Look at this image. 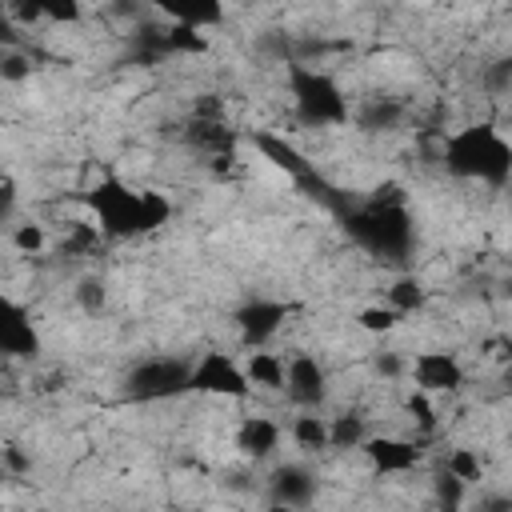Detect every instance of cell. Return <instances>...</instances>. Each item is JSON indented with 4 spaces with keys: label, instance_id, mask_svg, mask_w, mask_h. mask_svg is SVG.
Wrapping results in <instances>:
<instances>
[{
    "label": "cell",
    "instance_id": "6da1fadb",
    "mask_svg": "<svg viewBox=\"0 0 512 512\" xmlns=\"http://www.w3.org/2000/svg\"><path fill=\"white\" fill-rule=\"evenodd\" d=\"M444 168L460 180L504 188L512 180V140L496 124H464L444 140Z\"/></svg>",
    "mask_w": 512,
    "mask_h": 512
},
{
    "label": "cell",
    "instance_id": "7a4b0ae2",
    "mask_svg": "<svg viewBox=\"0 0 512 512\" xmlns=\"http://www.w3.org/2000/svg\"><path fill=\"white\" fill-rule=\"evenodd\" d=\"M288 100L300 124L308 128H340L352 120V104L344 96V88L336 84V76H328L324 68L312 64H288Z\"/></svg>",
    "mask_w": 512,
    "mask_h": 512
},
{
    "label": "cell",
    "instance_id": "3957f363",
    "mask_svg": "<svg viewBox=\"0 0 512 512\" xmlns=\"http://www.w3.org/2000/svg\"><path fill=\"white\" fill-rule=\"evenodd\" d=\"M92 224L104 232V240H136L144 236V188H132L116 172H104L88 196H84Z\"/></svg>",
    "mask_w": 512,
    "mask_h": 512
},
{
    "label": "cell",
    "instance_id": "277c9868",
    "mask_svg": "<svg viewBox=\"0 0 512 512\" xmlns=\"http://www.w3.org/2000/svg\"><path fill=\"white\" fill-rule=\"evenodd\" d=\"M352 236L380 252V256H400L408 244H412V220H408V208L404 204H376L368 200L352 220H348Z\"/></svg>",
    "mask_w": 512,
    "mask_h": 512
},
{
    "label": "cell",
    "instance_id": "5b68a950",
    "mask_svg": "<svg viewBox=\"0 0 512 512\" xmlns=\"http://www.w3.org/2000/svg\"><path fill=\"white\" fill-rule=\"evenodd\" d=\"M188 392H200V396H220V400H244L252 396V380L244 372V360H236L232 352L224 348H208L192 360V372H188Z\"/></svg>",
    "mask_w": 512,
    "mask_h": 512
},
{
    "label": "cell",
    "instance_id": "8992f818",
    "mask_svg": "<svg viewBox=\"0 0 512 512\" xmlns=\"http://www.w3.org/2000/svg\"><path fill=\"white\" fill-rule=\"evenodd\" d=\"M188 372L192 360H176V356H148L140 360L128 376H124V396L152 404V400H172L180 392H188Z\"/></svg>",
    "mask_w": 512,
    "mask_h": 512
},
{
    "label": "cell",
    "instance_id": "52a82bcc",
    "mask_svg": "<svg viewBox=\"0 0 512 512\" xmlns=\"http://www.w3.org/2000/svg\"><path fill=\"white\" fill-rule=\"evenodd\" d=\"M292 316V304L288 300H272V296H252L244 300L236 312H232V324H236V336L244 348H264Z\"/></svg>",
    "mask_w": 512,
    "mask_h": 512
},
{
    "label": "cell",
    "instance_id": "ba28073f",
    "mask_svg": "<svg viewBox=\"0 0 512 512\" xmlns=\"http://www.w3.org/2000/svg\"><path fill=\"white\" fill-rule=\"evenodd\" d=\"M408 380H412V388H424L432 396L460 392L464 388V364L456 360V352L428 348V352H416L408 360Z\"/></svg>",
    "mask_w": 512,
    "mask_h": 512
},
{
    "label": "cell",
    "instance_id": "9c48e42d",
    "mask_svg": "<svg viewBox=\"0 0 512 512\" xmlns=\"http://www.w3.org/2000/svg\"><path fill=\"white\" fill-rule=\"evenodd\" d=\"M360 452H364V460H368V468L376 476H404V472H412L424 460L420 440H412V436H388V432L384 436L372 432L360 444Z\"/></svg>",
    "mask_w": 512,
    "mask_h": 512
},
{
    "label": "cell",
    "instance_id": "30bf717a",
    "mask_svg": "<svg viewBox=\"0 0 512 512\" xmlns=\"http://www.w3.org/2000/svg\"><path fill=\"white\" fill-rule=\"evenodd\" d=\"M284 396L296 408H320L328 396V372L312 352H292L288 356V380H284Z\"/></svg>",
    "mask_w": 512,
    "mask_h": 512
},
{
    "label": "cell",
    "instance_id": "8fae6325",
    "mask_svg": "<svg viewBox=\"0 0 512 512\" xmlns=\"http://www.w3.org/2000/svg\"><path fill=\"white\" fill-rule=\"evenodd\" d=\"M0 352L16 356V360H32L40 352V332H36L28 308L16 300H4V308H0Z\"/></svg>",
    "mask_w": 512,
    "mask_h": 512
},
{
    "label": "cell",
    "instance_id": "7c38bea8",
    "mask_svg": "<svg viewBox=\"0 0 512 512\" xmlns=\"http://www.w3.org/2000/svg\"><path fill=\"white\" fill-rule=\"evenodd\" d=\"M268 492H272V504L280 508H308L316 500V476L304 464H280L268 476Z\"/></svg>",
    "mask_w": 512,
    "mask_h": 512
},
{
    "label": "cell",
    "instance_id": "4fadbf2b",
    "mask_svg": "<svg viewBox=\"0 0 512 512\" xmlns=\"http://www.w3.org/2000/svg\"><path fill=\"white\" fill-rule=\"evenodd\" d=\"M152 4L164 20H176V24H192V28H220L224 24V12H228V0H144Z\"/></svg>",
    "mask_w": 512,
    "mask_h": 512
},
{
    "label": "cell",
    "instance_id": "5bb4252c",
    "mask_svg": "<svg viewBox=\"0 0 512 512\" xmlns=\"http://www.w3.org/2000/svg\"><path fill=\"white\" fill-rule=\"evenodd\" d=\"M280 436H284V428L272 420V416H244L240 420V428H236V448H240V456H248V460H268L276 448H280Z\"/></svg>",
    "mask_w": 512,
    "mask_h": 512
},
{
    "label": "cell",
    "instance_id": "9a60e30c",
    "mask_svg": "<svg viewBox=\"0 0 512 512\" xmlns=\"http://www.w3.org/2000/svg\"><path fill=\"white\" fill-rule=\"evenodd\" d=\"M244 372L252 380L256 392H284V380H288V356L272 352L268 344L264 348H248L244 356Z\"/></svg>",
    "mask_w": 512,
    "mask_h": 512
},
{
    "label": "cell",
    "instance_id": "2e32d148",
    "mask_svg": "<svg viewBox=\"0 0 512 512\" xmlns=\"http://www.w3.org/2000/svg\"><path fill=\"white\" fill-rule=\"evenodd\" d=\"M292 444L304 452H324L332 448V424L328 416H320V408H300V416L292 420Z\"/></svg>",
    "mask_w": 512,
    "mask_h": 512
},
{
    "label": "cell",
    "instance_id": "e0dca14e",
    "mask_svg": "<svg viewBox=\"0 0 512 512\" xmlns=\"http://www.w3.org/2000/svg\"><path fill=\"white\" fill-rule=\"evenodd\" d=\"M384 300H388L400 316H412V312H420V308L428 304V288H424L416 276H396V280L388 284Z\"/></svg>",
    "mask_w": 512,
    "mask_h": 512
},
{
    "label": "cell",
    "instance_id": "ac0fdd59",
    "mask_svg": "<svg viewBox=\"0 0 512 512\" xmlns=\"http://www.w3.org/2000/svg\"><path fill=\"white\" fill-rule=\"evenodd\" d=\"M352 324H356L360 332H368V336H392V332L404 324V316L384 300V304H364Z\"/></svg>",
    "mask_w": 512,
    "mask_h": 512
},
{
    "label": "cell",
    "instance_id": "d6986e66",
    "mask_svg": "<svg viewBox=\"0 0 512 512\" xmlns=\"http://www.w3.org/2000/svg\"><path fill=\"white\" fill-rule=\"evenodd\" d=\"M328 424H332V448H340V452H360V444L372 436L368 432V420L364 416H356V412H340V416H328Z\"/></svg>",
    "mask_w": 512,
    "mask_h": 512
},
{
    "label": "cell",
    "instance_id": "ffe728a7",
    "mask_svg": "<svg viewBox=\"0 0 512 512\" xmlns=\"http://www.w3.org/2000/svg\"><path fill=\"white\" fill-rule=\"evenodd\" d=\"M32 12H36V24H80L84 16V4L80 0H32Z\"/></svg>",
    "mask_w": 512,
    "mask_h": 512
},
{
    "label": "cell",
    "instance_id": "44dd1931",
    "mask_svg": "<svg viewBox=\"0 0 512 512\" xmlns=\"http://www.w3.org/2000/svg\"><path fill=\"white\" fill-rule=\"evenodd\" d=\"M404 412H408V420L416 424V432H432V428H436V396H432V392L412 388V392L404 396Z\"/></svg>",
    "mask_w": 512,
    "mask_h": 512
},
{
    "label": "cell",
    "instance_id": "7402d4cb",
    "mask_svg": "<svg viewBox=\"0 0 512 512\" xmlns=\"http://www.w3.org/2000/svg\"><path fill=\"white\" fill-rule=\"evenodd\" d=\"M444 468H448L452 476H460L464 484H472V480H480L484 460H480V452H476V448H452V452L444 456Z\"/></svg>",
    "mask_w": 512,
    "mask_h": 512
},
{
    "label": "cell",
    "instance_id": "603a6c76",
    "mask_svg": "<svg viewBox=\"0 0 512 512\" xmlns=\"http://www.w3.org/2000/svg\"><path fill=\"white\" fill-rule=\"evenodd\" d=\"M168 220H172V200L164 192H156V188H144V236L160 232Z\"/></svg>",
    "mask_w": 512,
    "mask_h": 512
},
{
    "label": "cell",
    "instance_id": "cb8c5ba5",
    "mask_svg": "<svg viewBox=\"0 0 512 512\" xmlns=\"http://www.w3.org/2000/svg\"><path fill=\"white\" fill-rule=\"evenodd\" d=\"M12 248L16 252H24V256H36V252H44L48 248V232H44V224H16L12 228Z\"/></svg>",
    "mask_w": 512,
    "mask_h": 512
},
{
    "label": "cell",
    "instance_id": "d4e9b609",
    "mask_svg": "<svg viewBox=\"0 0 512 512\" xmlns=\"http://www.w3.org/2000/svg\"><path fill=\"white\" fill-rule=\"evenodd\" d=\"M76 300H80V308H84L88 316H96V312L104 308V300H108V292H104V280H96V276L80 280V284H76Z\"/></svg>",
    "mask_w": 512,
    "mask_h": 512
},
{
    "label": "cell",
    "instance_id": "484cf974",
    "mask_svg": "<svg viewBox=\"0 0 512 512\" xmlns=\"http://www.w3.org/2000/svg\"><path fill=\"white\" fill-rule=\"evenodd\" d=\"M464 488H468V484H464L460 476H452L448 468H440V476H436V500H440V504H460V500H464Z\"/></svg>",
    "mask_w": 512,
    "mask_h": 512
},
{
    "label": "cell",
    "instance_id": "4316f807",
    "mask_svg": "<svg viewBox=\"0 0 512 512\" xmlns=\"http://www.w3.org/2000/svg\"><path fill=\"white\" fill-rule=\"evenodd\" d=\"M28 76H32V64H28L20 52H8L4 64H0V80H4V84H20V80H28Z\"/></svg>",
    "mask_w": 512,
    "mask_h": 512
},
{
    "label": "cell",
    "instance_id": "83f0119b",
    "mask_svg": "<svg viewBox=\"0 0 512 512\" xmlns=\"http://www.w3.org/2000/svg\"><path fill=\"white\" fill-rule=\"evenodd\" d=\"M372 368H376V376H384V380H400V376L408 372V364L400 360V352H376V356H372Z\"/></svg>",
    "mask_w": 512,
    "mask_h": 512
},
{
    "label": "cell",
    "instance_id": "f1b7e54d",
    "mask_svg": "<svg viewBox=\"0 0 512 512\" xmlns=\"http://www.w3.org/2000/svg\"><path fill=\"white\" fill-rule=\"evenodd\" d=\"M4 464H8L12 472H24V468H28V460L16 452V444H8V448H4Z\"/></svg>",
    "mask_w": 512,
    "mask_h": 512
},
{
    "label": "cell",
    "instance_id": "f546056e",
    "mask_svg": "<svg viewBox=\"0 0 512 512\" xmlns=\"http://www.w3.org/2000/svg\"><path fill=\"white\" fill-rule=\"evenodd\" d=\"M500 356L512 364V336H504V340H500Z\"/></svg>",
    "mask_w": 512,
    "mask_h": 512
},
{
    "label": "cell",
    "instance_id": "4dcf8cb0",
    "mask_svg": "<svg viewBox=\"0 0 512 512\" xmlns=\"http://www.w3.org/2000/svg\"><path fill=\"white\" fill-rule=\"evenodd\" d=\"M508 300H512V284H508Z\"/></svg>",
    "mask_w": 512,
    "mask_h": 512
}]
</instances>
